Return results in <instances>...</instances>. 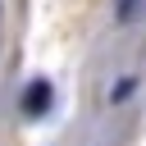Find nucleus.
<instances>
[{
    "label": "nucleus",
    "mask_w": 146,
    "mask_h": 146,
    "mask_svg": "<svg viewBox=\"0 0 146 146\" xmlns=\"http://www.w3.org/2000/svg\"><path fill=\"white\" fill-rule=\"evenodd\" d=\"M50 96H55L50 78H32L27 91H23V114H27V119H41V114L50 110Z\"/></svg>",
    "instance_id": "f257e3e1"
},
{
    "label": "nucleus",
    "mask_w": 146,
    "mask_h": 146,
    "mask_svg": "<svg viewBox=\"0 0 146 146\" xmlns=\"http://www.w3.org/2000/svg\"><path fill=\"white\" fill-rule=\"evenodd\" d=\"M132 9H137V0H119V23H128V18H132Z\"/></svg>",
    "instance_id": "f03ea898"
},
{
    "label": "nucleus",
    "mask_w": 146,
    "mask_h": 146,
    "mask_svg": "<svg viewBox=\"0 0 146 146\" xmlns=\"http://www.w3.org/2000/svg\"><path fill=\"white\" fill-rule=\"evenodd\" d=\"M128 91H132V78H123V82H119V91H110V100H123Z\"/></svg>",
    "instance_id": "7ed1b4c3"
}]
</instances>
